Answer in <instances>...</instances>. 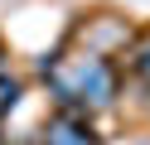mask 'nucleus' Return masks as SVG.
<instances>
[{
    "label": "nucleus",
    "instance_id": "obj_1",
    "mask_svg": "<svg viewBox=\"0 0 150 145\" xmlns=\"http://www.w3.org/2000/svg\"><path fill=\"white\" fill-rule=\"evenodd\" d=\"M44 77L53 82V102H58V111H97V106H111L116 102V63H111L107 53H78L63 63V53L44 58Z\"/></svg>",
    "mask_w": 150,
    "mask_h": 145
},
{
    "label": "nucleus",
    "instance_id": "obj_3",
    "mask_svg": "<svg viewBox=\"0 0 150 145\" xmlns=\"http://www.w3.org/2000/svg\"><path fill=\"white\" fill-rule=\"evenodd\" d=\"M131 73H136V77H145V82H150V39H140V48L131 53Z\"/></svg>",
    "mask_w": 150,
    "mask_h": 145
},
{
    "label": "nucleus",
    "instance_id": "obj_2",
    "mask_svg": "<svg viewBox=\"0 0 150 145\" xmlns=\"http://www.w3.org/2000/svg\"><path fill=\"white\" fill-rule=\"evenodd\" d=\"M49 145H97V131L82 111H58V121L49 126Z\"/></svg>",
    "mask_w": 150,
    "mask_h": 145
}]
</instances>
